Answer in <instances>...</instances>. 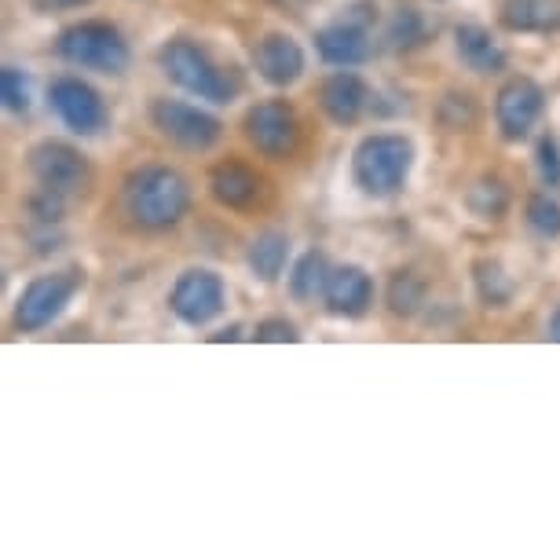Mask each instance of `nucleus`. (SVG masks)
Instances as JSON below:
<instances>
[{"instance_id": "1", "label": "nucleus", "mask_w": 560, "mask_h": 560, "mask_svg": "<svg viewBox=\"0 0 560 560\" xmlns=\"http://www.w3.org/2000/svg\"><path fill=\"white\" fill-rule=\"evenodd\" d=\"M121 209L136 228L168 231L191 209V184L168 165H140L121 184Z\"/></svg>"}, {"instance_id": "2", "label": "nucleus", "mask_w": 560, "mask_h": 560, "mask_svg": "<svg viewBox=\"0 0 560 560\" xmlns=\"http://www.w3.org/2000/svg\"><path fill=\"white\" fill-rule=\"evenodd\" d=\"M158 67H162V73L176 84V89L191 92L195 100L235 103L238 89H242L235 70L220 67L198 40H187V37L165 40L162 51H158Z\"/></svg>"}, {"instance_id": "3", "label": "nucleus", "mask_w": 560, "mask_h": 560, "mask_svg": "<svg viewBox=\"0 0 560 560\" xmlns=\"http://www.w3.org/2000/svg\"><path fill=\"white\" fill-rule=\"evenodd\" d=\"M410 165H415V143L396 132H374L355 147L352 179L363 195L388 198L404 191Z\"/></svg>"}, {"instance_id": "4", "label": "nucleus", "mask_w": 560, "mask_h": 560, "mask_svg": "<svg viewBox=\"0 0 560 560\" xmlns=\"http://www.w3.org/2000/svg\"><path fill=\"white\" fill-rule=\"evenodd\" d=\"M56 51L67 62L81 70L96 73H121L129 67V40L121 37L118 26L103 23V19H84L59 34Z\"/></svg>"}, {"instance_id": "5", "label": "nucleus", "mask_w": 560, "mask_h": 560, "mask_svg": "<svg viewBox=\"0 0 560 560\" xmlns=\"http://www.w3.org/2000/svg\"><path fill=\"white\" fill-rule=\"evenodd\" d=\"M81 287H84V271H78V268L37 275L15 301V326L23 334L45 330L51 319H59V312L67 308Z\"/></svg>"}, {"instance_id": "6", "label": "nucleus", "mask_w": 560, "mask_h": 560, "mask_svg": "<svg viewBox=\"0 0 560 560\" xmlns=\"http://www.w3.org/2000/svg\"><path fill=\"white\" fill-rule=\"evenodd\" d=\"M30 173H34L40 191H51L59 198H81L92 187V168L84 162V154L78 147L62 143V140H45L30 151Z\"/></svg>"}, {"instance_id": "7", "label": "nucleus", "mask_w": 560, "mask_h": 560, "mask_svg": "<svg viewBox=\"0 0 560 560\" xmlns=\"http://www.w3.org/2000/svg\"><path fill=\"white\" fill-rule=\"evenodd\" d=\"M242 129H246V140L257 147L264 158H271V162H287L301 147L298 110H293L287 100H264L257 107H249Z\"/></svg>"}, {"instance_id": "8", "label": "nucleus", "mask_w": 560, "mask_h": 560, "mask_svg": "<svg viewBox=\"0 0 560 560\" xmlns=\"http://www.w3.org/2000/svg\"><path fill=\"white\" fill-rule=\"evenodd\" d=\"M151 121L168 143L184 147V151H209L224 136V125L213 114L198 110L184 100H154Z\"/></svg>"}, {"instance_id": "9", "label": "nucleus", "mask_w": 560, "mask_h": 560, "mask_svg": "<svg viewBox=\"0 0 560 560\" xmlns=\"http://www.w3.org/2000/svg\"><path fill=\"white\" fill-rule=\"evenodd\" d=\"M224 279L209 268H187L176 279L173 293H168V308L179 323L187 326H206L224 312Z\"/></svg>"}, {"instance_id": "10", "label": "nucleus", "mask_w": 560, "mask_h": 560, "mask_svg": "<svg viewBox=\"0 0 560 560\" xmlns=\"http://www.w3.org/2000/svg\"><path fill=\"white\" fill-rule=\"evenodd\" d=\"M48 103H51V110H56V118L78 136H96L107 129V121H110V110H107V103H103V96L81 78L51 81Z\"/></svg>"}, {"instance_id": "11", "label": "nucleus", "mask_w": 560, "mask_h": 560, "mask_svg": "<svg viewBox=\"0 0 560 560\" xmlns=\"http://www.w3.org/2000/svg\"><path fill=\"white\" fill-rule=\"evenodd\" d=\"M546 96L532 78H513L499 89L494 100V121H499L502 136L510 143H521L527 132L535 129V121L542 118Z\"/></svg>"}, {"instance_id": "12", "label": "nucleus", "mask_w": 560, "mask_h": 560, "mask_svg": "<svg viewBox=\"0 0 560 560\" xmlns=\"http://www.w3.org/2000/svg\"><path fill=\"white\" fill-rule=\"evenodd\" d=\"M315 48H319L323 62L348 70V67H359V62L370 59L374 40H370V26L366 23L345 15V19H337V23L323 26L319 34H315Z\"/></svg>"}, {"instance_id": "13", "label": "nucleus", "mask_w": 560, "mask_h": 560, "mask_svg": "<svg viewBox=\"0 0 560 560\" xmlns=\"http://www.w3.org/2000/svg\"><path fill=\"white\" fill-rule=\"evenodd\" d=\"M319 107L334 125H355L370 107V84L352 70H337L323 81Z\"/></svg>"}, {"instance_id": "14", "label": "nucleus", "mask_w": 560, "mask_h": 560, "mask_svg": "<svg viewBox=\"0 0 560 560\" xmlns=\"http://www.w3.org/2000/svg\"><path fill=\"white\" fill-rule=\"evenodd\" d=\"M253 67L275 89H287L304 73V48L290 34H268L253 48Z\"/></svg>"}, {"instance_id": "15", "label": "nucleus", "mask_w": 560, "mask_h": 560, "mask_svg": "<svg viewBox=\"0 0 560 560\" xmlns=\"http://www.w3.org/2000/svg\"><path fill=\"white\" fill-rule=\"evenodd\" d=\"M326 308L337 319H359V315H366L370 301H374V282H370V275L363 268H355V264H341V268H334L330 282H326Z\"/></svg>"}, {"instance_id": "16", "label": "nucleus", "mask_w": 560, "mask_h": 560, "mask_svg": "<svg viewBox=\"0 0 560 560\" xmlns=\"http://www.w3.org/2000/svg\"><path fill=\"white\" fill-rule=\"evenodd\" d=\"M209 191H213V198H217L220 206L249 209L260 198V191H264V179L253 173L246 162H235V158H228V162L213 165V173H209Z\"/></svg>"}, {"instance_id": "17", "label": "nucleus", "mask_w": 560, "mask_h": 560, "mask_svg": "<svg viewBox=\"0 0 560 560\" xmlns=\"http://www.w3.org/2000/svg\"><path fill=\"white\" fill-rule=\"evenodd\" d=\"M454 48L458 59L477 73H499L505 70V48L491 37V30H483L477 23H465L454 30Z\"/></svg>"}, {"instance_id": "18", "label": "nucleus", "mask_w": 560, "mask_h": 560, "mask_svg": "<svg viewBox=\"0 0 560 560\" xmlns=\"http://www.w3.org/2000/svg\"><path fill=\"white\" fill-rule=\"evenodd\" d=\"M287 257H290V238H287V231H275V228L260 231V235L249 242V253H246L249 268L260 282L279 279L282 268H287Z\"/></svg>"}, {"instance_id": "19", "label": "nucleus", "mask_w": 560, "mask_h": 560, "mask_svg": "<svg viewBox=\"0 0 560 560\" xmlns=\"http://www.w3.org/2000/svg\"><path fill=\"white\" fill-rule=\"evenodd\" d=\"M502 23L521 34H546L560 23L557 0H505Z\"/></svg>"}, {"instance_id": "20", "label": "nucleus", "mask_w": 560, "mask_h": 560, "mask_svg": "<svg viewBox=\"0 0 560 560\" xmlns=\"http://www.w3.org/2000/svg\"><path fill=\"white\" fill-rule=\"evenodd\" d=\"M330 260H326V253L319 249H308L304 257L293 264L290 271V293L298 301H315L319 293H326V282H330Z\"/></svg>"}, {"instance_id": "21", "label": "nucleus", "mask_w": 560, "mask_h": 560, "mask_svg": "<svg viewBox=\"0 0 560 560\" xmlns=\"http://www.w3.org/2000/svg\"><path fill=\"white\" fill-rule=\"evenodd\" d=\"M421 304H425V282L415 271H396L393 282H388V312L399 315V319H410V315H418Z\"/></svg>"}, {"instance_id": "22", "label": "nucleus", "mask_w": 560, "mask_h": 560, "mask_svg": "<svg viewBox=\"0 0 560 560\" xmlns=\"http://www.w3.org/2000/svg\"><path fill=\"white\" fill-rule=\"evenodd\" d=\"M465 206H469L472 213L483 217V220H499L505 209H510V191H505L502 179L483 176V179H477V184L469 187V195H465Z\"/></svg>"}, {"instance_id": "23", "label": "nucleus", "mask_w": 560, "mask_h": 560, "mask_svg": "<svg viewBox=\"0 0 560 560\" xmlns=\"http://www.w3.org/2000/svg\"><path fill=\"white\" fill-rule=\"evenodd\" d=\"M472 275H477L480 298L488 301V304H494V308H502V304L513 298V282L505 279V271H502L499 260H477Z\"/></svg>"}, {"instance_id": "24", "label": "nucleus", "mask_w": 560, "mask_h": 560, "mask_svg": "<svg viewBox=\"0 0 560 560\" xmlns=\"http://www.w3.org/2000/svg\"><path fill=\"white\" fill-rule=\"evenodd\" d=\"M388 40H393V48H418L421 40H425L421 12H415V8H399L393 15V23H388Z\"/></svg>"}, {"instance_id": "25", "label": "nucleus", "mask_w": 560, "mask_h": 560, "mask_svg": "<svg viewBox=\"0 0 560 560\" xmlns=\"http://www.w3.org/2000/svg\"><path fill=\"white\" fill-rule=\"evenodd\" d=\"M527 224L538 231L542 238H557L560 235V206L549 195H535L527 202Z\"/></svg>"}, {"instance_id": "26", "label": "nucleus", "mask_w": 560, "mask_h": 560, "mask_svg": "<svg viewBox=\"0 0 560 560\" xmlns=\"http://www.w3.org/2000/svg\"><path fill=\"white\" fill-rule=\"evenodd\" d=\"M0 96H4L8 110H15V114L30 110V84H26V73L19 67L0 70Z\"/></svg>"}, {"instance_id": "27", "label": "nucleus", "mask_w": 560, "mask_h": 560, "mask_svg": "<svg viewBox=\"0 0 560 560\" xmlns=\"http://www.w3.org/2000/svg\"><path fill=\"white\" fill-rule=\"evenodd\" d=\"M538 173H542L549 187L560 184V151H557L553 136H542V140H538Z\"/></svg>"}, {"instance_id": "28", "label": "nucleus", "mask_w": 560, "mask_h": 560, "mask_svg": "<svg viewBox=\"0 0 560 560\" xmlns=\"http://www.w3.org/2000/svg\"><path fill=\"white\" fill-rule=\"evenodd\" d=\"M253 337H257V341H268V345H287V341H298L301 334L290 319H264V323H257Z\"/></svg>"}, {"instance_id": "29", "label": "nucleus", "mask_w": 560, "mask_h": 560, "mask_svg": "<svg viewBox=\"0 0 560 560\" xmlns=\"http://www.w3.org/2000/svg\"><path fill=\"white\" fill-rule=\"evenodd\" d=\"M40 12H62V8H81L89 4V0H34Z\"/></svg>"}, {"instance_id": "30", "label": "nucleus", "mask_w": 560, "mask_h": 560, "mask_svg": "<svg viewBox=\"0 0 560 560\" xmlns=\"http://www.w3.org/2000/svg\"><path fill=\"white\" fill-rule=\"evenodd\" d=\"M238 337H242V326L235 323V326H231V330H220V334H213V341H238Z\"/></svg>"}, {"instance_id": "31", "label": "nucleus", "mask_w": 560, "mask_h": 560, "mask_svg": "<svg viewBox=\"0 0 560 560\" xmlns=\"http://www.w3.org/2000/svg\"><path fill=\"white\" fill-rule=\"evenodd\" d=\"M549 337H553V341H560V308L553 312V319H549Z\"/></svg>"}]
</instances>
